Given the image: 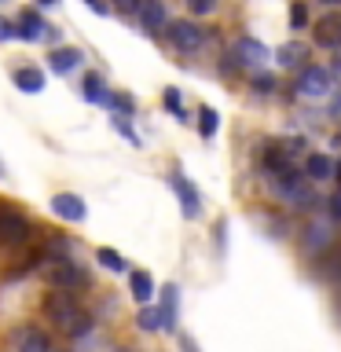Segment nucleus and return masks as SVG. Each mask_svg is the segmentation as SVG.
<instances>
[{"label":"nucleus","instance_id":"nucleus-35","mask_svg":"<svg viewBox=\"0 0 341 352\" xmlns=\"http://www.w3.org/2000/svg\"><path fill=\"white\" fill-rule=\"evenodd\" d=\"M330 114H341V92H338L334 99H330Z\"/></svg>","mask_w":341,"mask_h":352},{"label":"nucleus","instance_id":"nucleus-12","mask_svg":"<svg viewBox=\"0 0 341 352\" xmlns=\"http://www.w3.org/2000/svg\"><path fill=\"white\" fill-rule=\"evenodd\" d=\"M81 63H85L81 48H55V52L48 55V70H55V74H70V70H77Z\"/></svg>","mask_w":341,"mask_h":352},{"label":"nucleus","instance_id":"nucleus-31","mask_svg":"<svg viewBox=\"0 0 341 352\" xmlns=\"http://www.w3.org/2000/svg\"><path fill=\"white\" fill-rule=\"evenodd\" d=\"M253 88H257V92H272V88H275V81H272L268 74H261L257 81H253Z\"/></svg>","mask_w":341,"mask_h":352},{"label":"nucleus","instance_id":"nucleus-10","mask_svg":"<svg viewBox=\"0 0 341 352\" xmlns=\"http://www.w3.org/2000/svg\"><path fill=\"white\" fill-rule=\"evenodd\" d=\"M15 37L19 41H44L48 37V22H44L37 11H19V22H15Z\"/></svg>","mask_w":341,"mask_h":352},{"label":"nucleus","instance_id":"nucleus-16","mask_svg":"<svg viewBox=\"0 0 341 352\" xmlns=\"http://www.w3.org/2000/svg\"><path fill=\"white\" fill-rule=\"evenodd\" d=\"M305 173L312 176V180H334V162H330L327 154H308Z\"/></svg>","mask_w":341,"mask_h":352},{"label":"nucleus","instance_id":"nucleus-4","mask_svg":"<svg viewBox=\"0 0 341 352\" xmlns=\"http://www.w3.org/2000/svg\"><path fill=\"white\" fill-rule=\"evenodd\" d=\"M30 242V220L11 213V209H0V246H26Z\"/></svg>","mask_w":341,"mask_h":352},{"label":"nucleus","instance_id":"nucleus-39","mask_svg":"<svg viewBox=\"0 0 341 352\" xmlns=\"http://www.w3.org/2000/svg\"><path fill=\"white\" fill-rule=\"evenodd\" d=\"M334 74L341 77V55H338V59H334Z\"/></svg>","mask_w":341,"mask_h":352},{"label":"nucleus","instance_id":"nucleus-42","mask_svg":"<svg viewBox=\"0 0 341 352\" xmlns=\"http://www.w3.org/2000/svg\"><path fill=\"white\" fill-rule=\"evenodd\" d=\"M0 176H4V169H0Z\"/></svg>","mask_w":341,"mask_h":352},{"label":"nucleus","instance_id":"nucleus-34","mask_svg":"<svg viewBox=\"0 0 341 352\" xmlns=\"http://www.w3.org/2000/svg\"><path fill=\"white\" fill-rule=\"evenodd\" d=\"M85 4H88V8H92V11H96V15H107V4H103V0H85Z\"/></svg>","mask_w":341,"mask_h":352},{"label":"nucleus","instance_id":"nucleus-13","mask_svg":"<svg viewBox=\"0 0 341 352\" xmlns=\"http://www.w3.org/2000/svg\"><path fill=\"white\" fill-rule=\"evenodd\" d=\"M11 81H15V88H19V92H26V96H37L41 88H44V74L37 70V66H22V70H15V77H11Z\"/></svg>","mask_w":341,"mask_h":352},{"label":"nucleus","instance_id":"nucleus-40","mask_svg":"<svg viewBox=\"0 0 341 352\" xmlns=\"http://www.w3.org/2000/svg\"><path fill=\"white\" fill-rule=\"evenodd\" d=\"M323 4H341V0H323Z\"/></svg>","mask_w":341,"mask_h":352},{"label":"nucleus","instance_id":"nucleus-6","mask_svg":"<svg viewBox=\"0 0 341 352\" xmlns=\"http://www.w3.org/2000/svg\"><path fill=\"white\" fill-rule=\"evenodd\" d=\"M312 41L319 48H341V11H327L323 19H316Z\"/></svg>","mask_w":341,"mask_h":352},{"label":"nucleus","instance_id":"nucleus-22","mask_svg":"<svg viewBox=\"0 0 341 352\" xmlns=\"http://www.w3.org/2000/svg\"><path fill=\"white\" fill-rule=\"evenodd\" d=\"M96 261L103 264V268H110V272H129L125 257H121V253H114V250H99V253H96Z\"/></svg>","mask_w":341,"mask_h":352},{"label":"nucleus","instance_id":"nucleus-30","mask_svg":"<svg viewBox=\"0 0 341 352\" xmlns=\"http://www.w3.org/2000/svg\"><path fill=\"white\" fill-rule=\"evenodd\" d=\"M0 41H15V22L0 19Z\"/></svg>","mask_w":341,"mask_h":352},{"label":"nucleus","instance_id":"nucleus-33","mask_svg":"<svg viewBox=\"0 0 341 352\" xmlns=\"http://www.w3.org/2000/svg\"><path fill=\"white\" fill-rule=\"evenodd\" d=\"M114 8H118V11H136L140 0H114Z\"/></svg>","mask_w":341,"mask_h":352},{"label":"nucleus","instance_id":"nucleus-1","mask_svg":"<svg viewBox=\"0 0 341 352\" xmlns=\"http://www.w3.org/2000/svg\"><path fill=\"white\" fill-rule=\"evenodd\" d=\"M44 316H48L59 330H66V334H88V327H92V319L77 308L74 294H63V290L44 297Z\"/></svg>","mask_w":341,"mask_h":352},{"label":"nucleus","instance_id":"nucleus-27","mask_svg":"<svg viewBox=\"0 0 341 352\" xmlns=\"http://www.w3.org/2000/svg\"><path fill=\"white\" fill-rule=\"evenodd\" d=\"M187 8H191V15H213L217 0H187Z\"/></svg>","mask_w":341,"mask_h":352},{"label":"nucleus","instance_id":"nucleus-5","mask_svg":"<svg viewBox=\"0 0 341 352\" xmlns=\"http://www.w3.org/2000/svg\"><path fill=\"white\" fill-rule=\"evenodd\" d=\"M294 88L301 96H308V99H323V96H330L334 85H330V70H323V66H305Z\"/></svg>","mask_w":341,"mask_h":352},{"label":"nucleus","instance_id":"nucleus-28","mask_svg":"<svg viewBox=\"0 0 341 352\" xmlns=\"http://www.w3.org/2000/svg\"><path fill=\"white\" fill-rule=\"evenodd\" d=\"M323 242H327V231H323V228H308V239H305L308 250H319Z\"/></svg>","mask_w":341,"mask_h":352},{"label":"nucleus","instance_id":"nucleus-32","mask_svg":"<svg viewBox=\"0 0 341 352\" xmlns=\"http://www.w3.org/2000/svg\"><path fill=\"white\" fill-rule=\"evenodd\" d=\"M330 217H334V220H341V191H338L334 198H330Z\"/></svg>","mask_w":341,"mask_h":352},{"label":"nucleus","instance_id":"nucleus-26","mask_svg":"<svg viewBox=\"0 0 341 352\" xmlns=\"http://www.w3.org/2000/svg\"><path fill=\"white\" fill-rule=\"evenodd\" d=\"M162 103H165V107H169V110H173V114H176V118H180V121H187V114H184V107H180V92H176V88H165V96H162Z\"/></svg>","mask_w":341,"mask_h":352},{"label":"nucleus","instance_id":"nucleus-21","mask_svg":"<svg viewBox=\"0 0 341 352\" xmlns=\"http://www.w3.org/2000/svg\"><path fill=\"white\" fill-rule=\"evenodd\" d=\"M103 107L118 110V118H129L132 110H136V103H132L129 96H121V92H107V103H103Z\"/></svg>","mask_w":341,"mask_h":352},{"label":"nucleus","instance_id":"nucleus-41","mask_svg":"<svg viewBox=\"0 0 341 352\" xmlns=\"http://www.w3.org/2000/svg\"><path fill=\"white\" fill-rule=\"evenodd\" d=\"M118 352H132V349H118Z\"/></svg>","mask_w":341,"mask_h":352},{"label":"nucleus","instance_id":"nucleus-24","mask_svg":"<svg viewBox=\"0 0 341 352\" xmlns=\"http://www.w3.org/2000/svg\"><path fill=\"white\" fill-rule=\"evenodd\" d=\"M290 26H294V30H305V26H308V4H305V0H294V8H290Z\"/></svg>","mask_w":341,"mask_h":352},{"label":"nucleus","instance_id":"nucleus-15","mask_svg":"<svg viewBox=\"0 0 341 352\" xmlns=\"http://www.w3.org/2000/svg\"><path fill=\"white\" fill-rule=\"evenodd\" d=\"M19 352H55V349L48 345V334L26 327V330H19Z\"/></svg>","mask_w":341,"mask_h":352},{"label":"nucleus","instance_id":"nucleus-9","mask_svg":"<svg viewBox=\"0 0 341 352\" xmlns=\"http://www.w3.org/2000/svg\"><path fill=\"white\" fill-rule=\"evenodd\" d=\"M169 184H173L176 198H180V213H184L187 220H195L198 213H202V206H198V191L191 187V180H187V176H180V173H173Z\"/></svg>","mask_w":341,"mask_h":352},{"label":"nucleus","instance_id":"nucleus-18","mask_svg":"<svg viewBox=\"0 0 341 352\" xmlns=\"http://www.w3.org/2000/svg\"><path fill=\"white\" fill-rule=\"evenodd\" d=\"M129 286H132V297H136L140 305H147L151 301V294H154V279L147 272H132L129 275Z\"/></svg>","mask_w":341,"mask_h":352},{"label":"nucleus","instance_id":"nucleus-20","mask_svg":"<svg viewBox=\"0 0 341 352\" xmlns=\"http://www.w3.org/2000/svg\"><path fill=\"white\" fill-rule=\"evenodd\" d=\"M85 99H88V103H107L103 77H99V74H85Z\"/></svg>","mask_w":341,"mask_h":352},{"label":"nucleus","instance_id":"nucleus-17","mask_svg":"<svg viewBox=\"0 0 341 352\" xmlns=\"http://www.w3.org/2000/svg\"><path fill=\"white\" fill-rule=\"evenodd\" d=\"M162 327L165 330H176V312H180V294H176V286H165V301H162Z\"/></svg>","mask_w":341,"mask_h":352},{"label":"nucleus","instance_id":"nucleus-14","mask_svg":"<svg viewBox=\"0 0 341 352\" xmlns=\"http://www.w3.org/2000/svg\"><path fill=\"white\" fill-rule=\"evenodd\" d=\"M308 59V44L305 41H290V44H283L279 52H275V63L283 66V70H290V66H301Z\"/></svg>","mask_w":341,"mask_h":352},{"label":"nucleus","instance_id":"nucleus-23","mask_svg":"<svg viewBox=\"0 0 341 352\" xmlns=\"http://www.w3.org/2000/svg\"><path fill=\"white\" fill-rule=\"evenodd\" d=\"M198 129H202L206 140L217 132V110L213 107H198Z\"/></svg>","mask_w":341,"mask_h":352},{"label":"nucleus","instance_id":"nucleus-29","mask_svg":"<svg viewBox=\"0 0 341 352\" xmlns=\"http://www.w3.org/2000/svg\"><path fill=\"white\" fill-rule=\"evenodd\" d=\"M114 125H118V132H121V136H125L129 143H136V147H140V136H136V129H132L125 118H114Z\"/></svg>","mask_w":341,"mask_h":352},{"label":"nucleus","instance_id":"nucleus-19","mask_svg":"<svg viewBox=\"0 0 341 352\" xmlns=\"http://www.w3.org/2000/svg\"><path fill=\"white\" fill-rule=\"evenodd\" d=\"M319 272H323L327 279L341 283V246H334V250L327 253V257H319Z\"/></svg>","mask_w":341,"mask_h":352},{"label":"nucleus","instance_id":"nucleus-37","mask_svg":"<svg viewBox=\"0 0 341 352\" xmlns=\"http://www.w3.org/2000/svg\"><path fill=\"white\" fill-rule=\"evenodd\" d=\"M184 352H198V349H195V341H184Z\"/></svg>","mask_w":341,"mask_h":352},{"label":"nucleus","instance_id":"nucleus-2","mask_svg":"<svg viewBox=\"0 0 341 352\" xmlns=\"http://www.w3.org/2000/svg\"><path fill=\"white\" fill-rule=\"evenodd\" d=\"M44 279H48L55 290H70V286L85 283V272L77 268V261H70V257H55V261L44 264Z\"/></svg>","mask_w":341,"mask_h":352},{"label":"nucleus","instance_id":"nucleus-7","mask_svg":"<svg viewBox=\"0 0 341 352\" xmlns=\"http://www.w3.org/2000/svg\"><path fill=\"white\" fill-rule=\"evenodd\" d=\"M165 33H169V41L180 52H195V48H202V41H206V26H198V22H173Z\"/></svg>","mask_w":341,"mask_h":352},{"label":"nucleus","instance_id":"nucleus-8","mask_svg":"<svg viewBox=\"0 0 341 352\" xmlns=\"http://www.w3.org/2000/svg\"><path fill=\"white\" fill-rule=\"evenodd\" d=\"M52 213L59 217V220H70V224H81V220L88 217V209H85V198L81 195L63 191V195L52 198Z\"/></svg>","mask_w":341,"mask_h":352},{"label":"nucleus","instance_id":"nucleus-36","mask_svg":"<svg viewBox=\"0 0 341 352\" xmlns=\"http://www.w3.org/2000/svg\"><path fill=\"white\" fill-rule=\"evenodd\" d=\"M37 4H41V8H55L59 0H37Z\"/></svg>","mask_w":341,"mask_h":352},{"label":"nucleus","instance_id":"nucleus-38","mask_svg":"<svg viewBox=\"0 0 341 352\" xmlns=\"http://www.w3.org/2000/svg\"><path fill=\"white\" fill-rule=\"evenodd\" d=\"M334 176H338V180H341V158L334 162Z\"/></svg>","mask_w":341,"mask_h":352},{"label":"nucleus","instance_id":"nucleus-11","mask_svg":"<svg viewBox=\"0 0 341 352\" xmlns=\"http://www.w3.org/2000/svg\"><path fill=\"white\" fill-rule=\"evenodd\" d=\"M136 15L143 30H165V0H140Z\"/></svg>","mask_w":341,"mask_h":352},{"label":"nucleus","instance_id":"nucleus-3","mask_svg":"<svg viewBox=\"0 0 341 352\" xmlns=\"http://www.w3.org/2000/svg\"><path fill=\"white\" fill-rule=\"evenodd\" d=\"M231 55H235V63L246 66V70H264L268 59H272V52L264 48L261 41H253V37H239L235 48H231Z\"/></svg>","mask_w":341,"mask_h":352},{"label":"nucleus","instance_id":"nucleus-25","mask_svg":"<svg viewBox=\"0 0 341 352\" xmlns=\"http://www.w3.org/2000/svg\"><path fill=\"white\" fill-rule=\"evenodd\" d=\"M136 323H140V327H143V330H147V334H151V330H158V327H162V312H158V308H143Z\"/></svg>","mask_w":341,"mask_h":352}]
</instances>
